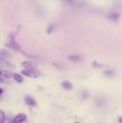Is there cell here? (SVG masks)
Returning a JSON list of instances; mask_svg holds the SVG:
<instances>
[{
    "label": "cell",
    "instance_id": "277c9868",
    "mask_svg": "<svg viewBox=\"0 0 122 123\" xmlns=\"http://www.w3.org/2000/svg\"><path fill=\"white\" fill-rule=\"evenodd\" d=\"M26 118L27 117L24 113H20L18 115H17L12 122H13V123H22L26 120Z\"/></svg>",
    "mask_w": 122,
    "mask_h": 123
},
{
    "label": "cell",
    "instance_id": "9c48e42d",
    "mask_svg": "<svg viewBox=\"0 0 122 123\" xmlns=\"http://www.w3.org/2000/svg\"><path fill=\"white\" fill-rule=\"evenodd\" d=\"M68 59L72 62H78V61H80V60H81L80 56V55H70V56L68 57Z\"/></svg>",
    "mask_w": 122,
    "mask_h": 123
},
{
    "label": "cell",
    "instance_id": "6da1fadb",
    "mask_svg": "<svg viewBox=\"0 0 122 123\" xmlns=\"http://www.w3.org/2000/svg\"><path fill=\"white\" fill-rule=\"evenodd\" d=\"M22 74H24L26 76H29V77L31 78H37L40 75V73H39V70H37V69L35 70H29V69H25V70H22Z\"/></svg>",
    "mask_w": 122,
    "mask_h": 123
},
{
    "label": "cell",
    "instance_id": "d6986e66",
    "mask_svg": "<svg viewBox=\"0 0 122 123\" xmlns=\"http://www.w3.org/2000/svg\"><path fill=\"white\" fill-rule=\"evenodd\" d=\"M75 123H80V122H75Z\"/></svg>",
    "mask_w": 122,
    "mask_h": 123
},
{
    "label": "cell",
    "instance_id": "5b68a950",
    "mask_svg": "<svg viewBox=\"0 0 122 123\" xmlns=\"http://www.w3.org/2000/svg\"><path fill=\"white\" fill-rule=\"evenodd\" d=\"M61 86L64 90L65 91H70L73 88V85L71 84V82H70L69 80H64L61 82Z\"/></svg>",
    "mask_w": 122,
    "mask_h": 123
},
{
    "label": "cell",
    "instance_id": "7c38bea8",
    "mask_svg": "<svg viewBox=\"0 0 122 123\" xmlns=\"http://www.w3.org/2000/svg\"><path fill=\"white\" fill-rule=\"evenodd\" d=\"M3 77L5 78H10L12 76V73L9 71H7V70H2V74Z\"/></svg>",
    "mask_w": 122,
    "mask_h": 123
},
{
    "label": "cell",
    "instance_id": "ac0fdd59",
    "mask_svg": "<svg viewBox=\"0 0 122 123\" xmlns=\"http://www.w3.org/2000/svg\"><path fill=\"white\" fill-rule=\"evenodd\" d=\"M68 1H72V0H68Z\"/></svg>",
    "mask_w": 122,
    "mask_h": 123
},
{
    "label": "cell",
    "instance_id": "9a60e30c",
    "mask_svg": "<svg viewBox=\"0 0 122 123\" xmlns=\"http://www.w3.org/2000/svg\"><path fill=\"white\" fill-rule=\"evenodd\" d=\"M118 122H119V123H122V117H120L118 118Z\"/></svg>",
    "mask_w": 122,
    "mask_h": 123
},
{
    "label": "cell",
    "instance_id": "52a82bcc",
    "mask_svg": "<svg viewBox=\"0 0 122 123\" xmlns=\"http://www.w3.org/2000/svg\"><path fill=\"white\" fill-rule=\"evenodd\" d=\"M24 101H25V103H26L27 105H30V106H35V105H36V101L32 97H30L29 96H25Z\"/></svg>",
    "mask_w": 122,
    "mask_h": 123
},
{
    "label": "cell",
    "instance_id": "ba28073f",
    "mask_svg": "<svg viewBox=\"0 0 122 123\" xmlns=\"http://www.w3.org/2000/svg\"><path fill=\"white\" fill-rule=\"evenodd\" d=\"M108 18L112 21H117L120 18H121V14L118 13H111L108 15Z\"/></svg>",
    "mask_w": 122,
    "mask_h": 123
},
{
    "label": "cell",
    "instance_id": "4fadbf2b",
    "mask_svg": "<svg viewBox=\"0 0 122 123\" xmlns=\"http://www.w3.org/2000/svg\"><path fill=\"white\" fill-rule=\"evenodd\" d=\"M6 120V117H5V114L3 113L2 111H0V123H3Z\"/></svg>",
    "mask_w": 122,
    "mask_h": 123
},
{
    "label": "cell",
    "instance_id": "30bf717a",
    "mask_svg": "<svg viewBox=\"0 0 122 123\" xmlns=\"http://www.w3.org/2000/svg\"><path fill=\"white\" fill-rule=\"evenodd\" d=\"M13 79L15 81H17L18 83H22L23 81V78L19 74H13Z\"/></svg>",
    "mask_w": 122,
    "mask_h": 123
},
{
    "label": "cell",
    "instance_id": "2e32d148",
    "mask_svg": "<svg viewBox=\"0 0 122 123\" xmlns=\"http://www.w3.org/2000/svg\"><path fill=\"white\" fill-rule=\"evenodd\" d=\"M3 93V90L2 88H0V95H2Z\"/></svg>",
    "mask_w": 122,
    "mask_h": 123
},
{
    "label": "cell",
    "instance_id": "5bb4252c",
    "mask_svg": "<svg viewBox=\"0 0 122 123\" xmlns=\"http://www.w3.org/2000/svg\"><path fill=\"white\" fill-rule=\"evenodd\" d=\"M53 30H54V26L53 25H49V27L47 28V33L49 34H50L51 33L53 32Z\"/></svg>",
    "mask_w": 122,
    "mask_h": 123
},
{
    "label": "cell",
    "instance_id": "8992f818",
    "mask_svg": "<svg viewBox=\"0 0 122 123\" xmlns=\"http://www.w3.org/2000/svg\"><path fill=\"white\" fill-rule=\"evenodd\" d=\"M10 57H11V55L8 51H6L4 49H0V60H7V59L10 58Z\"/></svg>",
    "mask_w": 122,
    "mask_h": 123
},
{
    "label": "cell",
    "instance_id": "e0dca14e",
    "mask_svg": "<svg viewBox=\"0 0 122 123\" xmlns=\"http://www.w3.org/2000/svg\"><path fill=\"white\" fill-rule=\"evenodd\" d=\"M3 79H2V78H1V77H0V82H3Z\"/></svg>",
    "mask_w": 122,
    "mask_h": 123
},
{
    "label": "cell",
    "instance_id": "7a4b0ae2",
    "mask_svg": "<svg viewBox=\"0 0 122 123\" xmlns=\"http://www.w3.org/2000/svg\"><path fill=\"white\" fill-rule=\"evenodd\" d=\"M8 46H9L11 49H14V50H17V51H19L21 49L20 46L17 44V42L15 41L14 39V37L13 36V34H10L9 37H8Z\"/></svg>",
    "mask_w": 122,
    "mask_h": 123
},
{
    "label": "cell",
    "instance_id": "3957f363",
    "mask_svg": "<svg viewBox=\"0 0 122 123\" xmlns=\"http://www.w3.org/2000/svg\"><path fill=\"white\" fill-rule=\"evenodd\" d=\"M22 66L25 69H29V70H35L38 68V65L35 62L33 61H23L22 62Z\"/></svg>",
    "mask_w": 122,
    "mask_h": 123
},
{
    "label": "cell",
    "instance_id": "8fae6325",
    "mask_svg": "<svg viewBox=\"0 0 122 123\" xmlns=\"http://www.w3.org/2000/svg\"><path fill=\"white\" fill-rule=\"evenodd\" d=\"M104 74H105V76L110 78V77H113V76L116 74V72H115L113 70H105V71L104 72Z\"/></svg>",
    "mask_w": 122,
    "mask_h": 123
}]
</instances>
